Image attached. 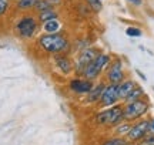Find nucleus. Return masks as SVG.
Instances as JSON below:
<instances>
[{
    "label": "nucleus",
    "instance_id": "f257e3e1",
    "mask_svg": "<svg viewBox=\"0 0 154 145\" xmlns=\"http://www.w3.org/2000/svg\"><path fill=\"white\" fill-rule=\"evenodd\" d=\"M37 46L43 51L56 56V54H63L70 49V40L63 33H44L37 39Z\"/></svg>",
    "mask_w": 154,
    "mask_h": 145
},
{
    "label": "nucleus",
    "instance_id": "f03ea898",
    "mask_svg": "<svg viewBox=\"0 0 154 145\" xmlns=\"http://www.w3.org/2000/svg\"><path fill=\"white\" fill-rule=\"evenodd\" d=\"M111 60H113V57H111L109 53H103V51H101L99 56L96 57L93 61L84 68L82 77L87 78V80H91V81H96L97 78H100L101 74L106 72L107 67L110 66Z\"/></svg>",
    "mask_w": 154,
    "mask_h": 145
},
{
    "label": "nucleus",
    "instance_id": "7ed1b4c3",
    "mask_svg": "<svg viewBox=\"0 0 154 145\" xmlns=\"http://www.w3.org/2000/svg\"><path fill=\"white\" fill-rule=\"evenodd\" d=\"M150 110V102L147 98L134 101V102H127L123 104V111H124V121H137L138 118L144 117Z\"/></svg>",
    "mask_w": 154,
    "mask_h": 145
},
{
    "label": "nucleus",
    "instance_id": "20e7f679",
    "mask_svg": "<svg viewBox=\"0 0 154 145\" xmlns=\"http://www.w3.org/2000/svg\"><path fill=\"white\" fill-rule=\"evenodd\" d=\"M38 30V20L34 16H24L16 23V33L20 39L29 40L34 37Z\"/></svg>",
    "mask_w": 154,
    "mask_h": 145
},
{
    "label": "nucleus",
    "instance_id": "39448f33",
    "mask_svg": "<svg viewBox=\"0 0 154 145\" xmlns=\"http://www.w3.org/2000/svg\"><path fill=\"white\" fill-rule=\"evenodd\" d=\"M106 81L109 84H120L121 81L126 80V71H124V66H123V60L120 57H114L111 60L110 66L107 67L104 72Z\"/></svg>",
    "mask_w": 154,
    "mask_h": 145
},
{
    "label": "nucleus",
    "instance_id": "423d86ee",
    "mask_svg": "<svg viewBox=\"0 0 154 145\" xmlns=\"http://www.w3.org/2000/svg\"><path fill=\"white\" fill-rule=\"evenodd\" d=\"M100 53H101V50H99L97 47H93V46H90L87 49L79 51V56H77L76 61H74V71H76V74L82 75L84 68L87 67Z\"/></svg>",
    "mask_w": 154,
    "mask_h": 145
},
{
    "label": "nucleus",
    "instance_id": "0eeeda50",
    "mask_svg": "<svg viewBox=\"0 0 154 145\" xmlns=\"http://www.w3.org/2000/svg\"><path fill=\"white\" fill-rule=\"evenodd\" d=\"M119 84H106L104 91L101 94V98L99 101V107L101 108H109V107H113L116 104H119L120 100H119Z\"/></svg>",
    "mask_w": 154,
    "mask_h": 145
},
{
    "label": "nucleus",
    "instance_id": "6e6552de",
    "mask_svg": "<svg viewBox=\"0 0 154 145\" xmlns=\"http://www.w3.org/2000/svg\"><path fill=\"white\" fill-rule=\"evenodd\" d=\"M93 87H94V81L87 80L84 77H76L69 81V88L72 90L74 94H79V95L88 94Z\"/></svg>",
    "mask_w": 154,
    "mask_h": 145
},
{
    "label": "nucleus",
    "instance_id": "1a4fd4ad",
    "mask_svg": "<svg viewBox=\"0 0 154 145\" xmlns=\"http://www.w3.org/2000/svg\"><path fill=\"white\" fill-rule=\"evenodd\" d=\"M147 134H149V120H140L131 125L127 138L131 142H136V141H141Z\"/></svg>",
    "mask_w": 154,
    "mask_h": 145
},
{
    "label": "nucleus",
    "instance_id": "9d476101",
    "mask_svg": "<svg viewBox=\"0 0 154 145\" xmlns=\"http://www.w3.org/2000/svg\"><path fill=\"white\" fill-rule=\"evenodd\" d=\"M53 63H54L56 68H57L63 75H69V74H72V72L74 71V63L72 61V58L67 56L66 53L53 56Z\"/></svg>",
    "mask_w": 154,
    "mask_h": 145
},
{
    "label": "nucleus",
    "instance_id": "9b49d317",
    "mask_svg": "<svg viewBox=\"0 0 154 145\" xmlns=\"http://www.w3.org/2000/svg\"><path fill=\"white\" fill-rule=\"evenodd\" d=\"M124 121V111H123V104H116L113 107H109V121L107 127H116Z\"/></svg>",
    "mask_w": 154,
    "mask_h": 145
},
{
    "label": "nucleus",
    "instance_id": "f8f14e48",
    "mask_svg": "<svg viewBox=\"0 0 154 145\" xmlns=\"http://www.w3.org/2000/svg\"><path fill=\"white\" fill-rule=\"evenodd\" d=\"M106 83L100 81V83H94V87L91 88V91L86 94L84 97V102H88V104H99L100 98H101V94L104 91Z\"/></svg>",
    "mask_w": 154,
    "mask_h": 145
},
{
    "label": "nucleus",
    "instance_id": "ddd939ff",
    "mask_svg": "<svg viewBox=\"0 0 154 145\" xmlns=\"http://www.w3.org/2000/svg\"><path fill=\"white\" fill-rule=\"evenodd\" d=\"M137 85H138L137 81H134L133 78H126L124 81H121V83L119 84V90H117V91H119V100L124 101L127 98V95L130 94Z\"/></svg>",
    "mask_w": 154,
    "mask_h": 145
},
{
    "label": "nucleus",
    "instance_id": "4468645a",
    "mask_svg": "<svg viewBox=\"0 0 154 145\" xmlns=\"http://www.w3.org/2000/svg\"><path fill=\"white\" fill-rule=\"evenodd\" d=\"M42 30L47 34L61 33V30H63V23H61L59 19L50 20V22H46V23H42Z\"/></svg>",
    "mask_w": 154,
    "mask_h": 145
},
{
    "label": "nucleus",
    "instance_id": "2eb2a0df",
    "mask_svg": "<svg viewBox=\"0 0 154 145\" xmlns=\"http://www.w3.org/2000/svg\"><path fill=\"white\" fill-rule=\"evenodd\" d=\"M143 98H146V93H144L143 87H140V85H137L136 88L133 90L130 94L127 95V98L123 102L124 104H127V102H134V101H138V100H143Z\"/></svg>",
    "mask_w": 154,
    "mask_h": 145
},
{
    "label": "nucleus",
    "instance_id": "dca6fc26",
    "mask_svg": "<svg viewBox=\"0 0 154 145\" xmlns=\"http://www.w3.org/2000/svg\"><path fill=\"white\" fill-rule=\"evenodd\" d=\"M56 19H59V13L54 9L42 11V13H38V16H37V20L40 23H46V22H50V20H56Z\"/></svg>",
    "mask_w": 154,
    "mask_h": 145
},
{
    "label": "nucleus",
    "instance_id": "f3484780",
    "mask_svg": "<svg viewBox=\"0 0 154 145\" xmlns=\"http://www.w3.org/2000/svg\"><path fill=\"white\" fill-rule=\"evenodd\" d=\"M130 129H131V124L128 123V121H123L121 124L116 125L114 132L117 137H127V134L130 132Z\"/></svg>",
    "mask_w": 154,
    "mask_h": 145
},
{
    "label": "nucleus",
    "instance_id": "a211bd4d",
    "mask_svg": "<svg viewBox=\"0 0 154 145\" xmlns=\"http://www.w3.org/2000/svg\"><path fill=\"white\" fill-rule=\"evenodd\" d=\"M36 1L37 0H16V7L17 10H22V11L32 10L36 6Z\"/></svg>",
    "mask_w": 154,
    "mask_h": 145
},
{
    "label": "nucleus",
    "instance_id": "6ab92c4d",
    "mask_svg": "<svg viewBox=\"0 0 154 145\" xmlns=\"http://www.w3.org/2000/svg\"><path fill=\"white\" fill-rule=\"evenodd\" d=\"M54 9V6L50 3L49 0H37L36 1V6H34V10L37 13H42V11H46V10H51Z\"/></svg>",
    "mask_w": 154,
    "mask_h": 145
},
{
    "label": "nucleus",
    "instance_id": "aec40b11",
    "mask_svg": "<svg viewBox=\"0 0 154 145\" xmlns=\"http://www.w3.org/2000/svg\"><path fill=\"white\" fill-rule=\"evenodd\" d=\"M84 3L94 13H100V11L103 10V1L101 0H84Z\"/></svg>",
    "mask_w": 154,
    "mask_h": 145
},
{
    "label": "nucleus",
    "instance_id": "412c9836",
    "mask_svg": "<svg viewBox=\"0 0 154 145\" xmlns=\"http://www.w3.org/2000/svg\"><path fill=\"white\" fill-rule=\"evenodd\" d=\"M96 123L99 125H107V121H109V108H104L101 110L99 114H96Z\"/></svg>",
    "mask_w": 154,
    "mask_h": 145
},
{
    "label": "nucleus",
    "instance_id": "4be33fe9",
    "mask_svg": "<svg viewBox=\"0 0 154 145\" xmlns=\"http://www.w3.org/2000/svg\"><path fill=\"white\" fill-rule=\"evenodd\" d=\"M128 141L124 140V137H111L109 140H106L101 145H127Z\"/></svg>",
    "mask_w": 154,
    "mask_h": 145
},
{
    "label": "nucleus",
    "instance_id": "5701e85b",
    "mask_svg": "<svg viewBox=\"0 0 154 145\" xmlns=\"http://www.w3.org/2000/svg\"><path fill=\"white\" fill-rule=\"evenodd\" d=\"M126 34L128 37H131V39H136V37H141L143 31H141V28H138V27H127Z\"/></svg>",
    "mask_w": 154,
    "mask_h": 145
},
{
    "label": "nucleus",
    "instance_id": "b1692460",
    "mask_svg": "<svg viewBox=\"0 0 154 145\" xmlns=\"http://www.w3.org/2000/svg\"><path fill=\"white\" fill-rule=\"evenodd\" d=\"M11 6V0H0V17L5 16Z\"/></svg>",
    "mask_w": 154,
    "mask_h": 145
},
{
    "label": "nucleus",
    "instance_id": "393cba45",
    "mask_svg": "<svg viewBox=\"0 0 154 145\" xmlns=\"http://www.w3.org/2000/svg\"><path fill=\"white\" fill-rule=\"evenodd\" d=\"M140 145H154V135H146Z\"/></svg>",
    "mask_w": 154,
    "mask_h": 145
},
{
    "label": "nucleus",
    "instance_id": "a878e982",
    "mask_svg": "<svg viewBox=\"0 0 154 145\" xmlns=\"http://www.w3.org/2000/svg\"><path fill=\"white\" fill-rule=\"evenodd\" d=\"M147 135H154V117L149 120V134Z\"/></svg>",
    "mask_w": 154,
    "mask_h": 145
},
{
    "label": "nucleus",
    "instance_id": "bb28decb",
    "mask_svg": "<svg viewBox=\"0 0 154 145\" xmlns=\"http://www.w3.org/2000/svg\"><path fill=\"white\" fill-rule=\"evenodd\" d=\"M136 74H137V75H138V77H140V78H141L143 81H147V77H146V75H144V74H143V71H140L138 68H136Z\"/></svg>",
    "mask_w": 154,
    "mask_h": 145
},
{
    "label": "nucleus",
    "instance_id": "cd10ccee",
    "mask_svg": "<svg viewBox=\"0 0 154 145\" xmlns=\"http://www.w3.org/2000/svg\"><path fill=\"white\" fill-rule=\"evenodd\" d=\"M127 1L133 3L134 6H141V3H143V0H127Z\"/></svg>",
    "mask_w": 154,
    "mask_h": 145
},
{
    "label": "nucleus",
    "instance_id": "c85d7f7f",
    "mask_svg": "<svg viewBox=\"0 0 154 145\" xmlns=\"http://www.w3.org/2000/svg\"><path fill=\"white\" fill-rule=\"evenodd\" d=\"M127 145H137V144H134V142H128Z\"/></svg>",
    "mask_w": 154,
    "mask_h": 145
},
{
    "label": "nucleus",
    "instance_id": "c756f323",
    "mask_svg": "<svg viewBox=\"0 0 154 145\" xmlns=\"http://www.w3.org/2000/svg\"><path fill=\"white\" fill-rule=\"evenodd\" d=\"M153 91H154V87H153Z\"/></svg>",
    "mask_w": 154,
    "mask_h": 145
}]
</instances>
